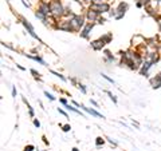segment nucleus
<instances>
[{
    "label": "nucleus",
    "mask_w": 161,
    "mask_h": 151,
    "mask_svg": "<svg viewBox=\"0 0 161 151\" xmlns=\"http://www.w3.org/2000/svg\"><path fill=\"white\" fill-rule=\"evenodd\" d=\"M61 103H63V104H67V100H66V99H63V98H62V99H61Z\"/></svg>",
    "instance_id": "obj_29"
},
{
    "label": "nucleus",
    "mask_w": 161,
    "mask_h": 151,
    "mask_svg": "<svg viewBox=\"0 0 161 151\" xmlns=\"http://www.w3.org/2000/svg\"><path fill=\"white\" fill-rule=\"evenodd\" d=\"M73 151H79L78 149H75V147H74V149H73Z\"/></svg>",
    "instance_id": "obj_31"
},
{
    "label": "nucleus",
    "mask_w": 161,
    "mask_h": 151,
    "mask_svg": "<svg viewBox=\"0 0 161 151\" xmlns=\"http://www.w3.org/2000/svg\"><path fill=\"white\" fill-rule=\"evenodd\" d=\"M12 96H14V98H15V96H16V88H15V87H14V88H12Z\"/></svg>",
    "instance_id": "obj_28"
},
{
    "label": "nucleus",
    "mask_w": 161,
    "mask_h": 151,
    "mask_svg": "<svg viewBox=\"0 0 161 151\" xmlns=\"http://www.w3.org/2000/svg\"><path fill=\"white\" fill-rule=\"evenodd\" d=\"M106 92H108V95H109V96H110V99H112L113 102H114V103H117V98H116L114 95H113V94L110 92V91H106Z\"/></svg>",
    "instance_id": "obj_19"
},
{
    "label": "nucleus",
    "mask_w": 161,
    "mask_h": 151,
    "mask_svg": "<svg viewBox=\"0 0 161 151\" xmlns=\"http://www.w3.org/2000/svg\"><path fill=\"white\" fill-rule=\"evenodd\" d=\"M58 111H59V112H61V114H62V115H65V116H66V118H67V114H66V112H65V111H63V110H61V108H58Z\"/></svg>",
    "instance_id": "obj_27"
},
{
    "label": "nucleus",
    "mask_w": 161,
    "mask_h": 151,
    "mask_svg": "<svg viewBox=\"0 0 161 151\" xmlns=\"http://www.w3.org/2000/svg\"><path fill=\"white\" fill-rule=\"evenodd\" d=\"M104 52H105V55H106V56H108V59H106V62H108V63H110V62H113V60H114V56H113V55H112V52H110V51L105 50Z\"/></svg>",
    "instance_id": "obj_14"
},
{
    "label": "nucleus",
    "mask_w": 161,
    "mask_h": 151,
    "mask_svg": "<svg viewBox=\"0 0 161 151\" xmlns=\"http://www.w3.org/2000/svg\"><path fill=\"white\" fill-rule=\"evenodd\" d=\"M58 28L62 29V31H67V32H71V31H74L73 29V25L70 23V20H66V21H62L61 24H58Z\"/></svg>",
    "instance_id": "obj_8"
},
{
    "label": "nucleus",
    "mask_w": 161,
    "mask_h": 151,
    "mask_svg": "<svg viewBox=\"0 0 161 151\" xmlns=\"http://www.w3.org/2000/svg\"><path fill=\"white\" fill-rule=\"evenodd\" d=\"M78 87H79V90H80V91H82V92H83V94H86V88H85V86H83V84H79V86H78Z\"/></svg>",
    "instance_id": "obj_22"
},
{
    "label": "nucleus",
    "mask_w": 161,
    "mask_h": 151,
    "mask_svg": "<svg viewBox=\"0 0 161 151\" xmlns=\"http://www.w3.org/2000/svg\"><path fill=\"white\" fill-rule=\"evenodd\" d=\"M91 8L102 13V12H108L110 9V7H109V4H106V3H96V4H91Z\"/></svg>",
    "instance_id": "obj_3"
},
{
    "label": "nucleus",
    "mask_w": 161,
    "mask_h": 151,
    "mask_svg": "<svg viewBox=\"0 0 161 151\" xmlns=\"http://www.w3.org/2000/svg\"><path fill=\"white\" fill-rule=\"evenodd\" d=\"M70 128H71V127H70V124H66V126H63V131H65V132H67V131H70Z\"/></svg>",
    "instance_id": "obj_23"
},
{
    "label": "nucleus",
    "mask_w": 161,
    "mask_h": 151,
    "mask_svg": "<svg viewBox=\"0 0 161 151\" xmlns=\"http://www.w3.org/2000/svg\"><path fill=\"white\" fill-rule=\"evenodd\" d=\"M151 84H152V87L155 88V90H156V88H160L161 87V72L157 74L155 78L151 79Z\"/></svg>",
    "instance_id": "obj_11"
},
{
    "label": "nucleus",
    "mask_w": 161,
    "mask_h": 151,
    "mask_svg": "<svg viewBox=\"0 0 161 151\" xmlns=\"http://www.w3.org/2000/svg\"><path fill=\"white\" fill-rule=\"evenodd\" d=\"M90 102H91V104H93V106H96V107L98 108V103H97L96 100H93V99H90Z\"/></svg>",
    "instance_id": "obj_26"
},
{
    "label": "nucleus",
    "mask_w": 161,
    "mask_h": 151,
    "mask_svg": "<svg viewBox=\"0 0 161 151\" xmlns=\"http://www.w3.org/2000/svg\"><path fill=\"white\" fill-rule=\"evenodd\" d=\"M98 15H100V12L98 11H96V9H93V8H90L89 11H87V19H89L90 21H96V20H98L100 17H98Z\"/></svg>",
    "instance_id": "obj_9"
},
{
    "label": "nucleus",
    "mask_w": 161,
    "mask_h": 151,
    "mask_svg": "<svg viewBox=\"0 0 161 151\" xmlns=\"http://www.w3.org/2000/svg\"><path fill=\"white\" fill-rule=\"evenodd\" d=\"M96 145H97V147H101V145H104V139H102L101 137H100V138H97Z\"/></svg>",
    "instance_id": "obj_18"
},
{
    "label": "nucleus",
    "mask_w": 161,
    "mask_h": 151,
    "mask_svg": "<svg viewBox=\"0 0 161 151\" xmlns=\"http://www.w3.org/2000/svg\"><path fill=\"white\" fill-rule=\"evenodd\" d=\"M22 23H23V25L26 27V29H27L28 34H30L34 39H36V40H39V42H40V39L38 38V35H36V34H35V31H34V27H32V25H31L30 23H28L27 20H22Z\"/></svg>",
    "instance_id": "obj_5"
},
{
    "label": "nucleus",
    "mask_w": 161,
    "mask_h": 151,
    "mask_svg": "<svg viewBox=\"0 0 161 151\" xmlns=\"http://www.w3.org/2000/svg\"><path fill=\"white\" fill-rule=\"evenodd\" d=\"M80 108H83V110H85L86 112H89L90 115H93V116H97V118H102V119H104V118H105L104 115H102V114H100L98 111H96V110H93V108H87V107H85V106H83V104H80Z\"/></svg>",
    "instance_id": "obj_12"
},
{
    "label": "nucleus",
    "mask_w": 161,
    "mask_h": 151,
    "mask_svg": "<svg viewBox=\"0 0 161 151\" xmlns=\"http://www.w3.org/2000/svg\"><path fill=\"white\" fill-rule=\"evenodd\" d=\"M152 63L149 60H145L144 63H142V66H141V70H140V74L142 76H148V71H149V68L152 67Z\"/></svg>",
    "instance_id": "obj_7"
},
{
    "label": "nucleus",
    "mask_w": 161,
    "mask_h": 151,
    "mask_svg": "<svg viewBox=\"0 0 161 151\" xmlns=\"http://www.w3.org/2000/svg\"><path fill=\"white\" fill-rule=\"evenodd\" d=\"M126 9H128V4H126V3H120V4H118V8L116 9V11H118V13L116 15V19H117V20L122 19L124 15H125V11H126Z\"/></svg>",
    "instance_id": "obj_4"
},
{
    "label": "nucleus",
    "mask_w": 161,
    "mask_h": 151,
    "mask_svg": "<svg viewBox=\"0 0 161 151\" xmlns=\"http://www.w3.org/2000/svg\"><path fill=\"white\" fill-rule=\"evenodd\" d=\"M105 44H106V43H105V40L102 39V38H100L98 40H94V42H91V47H93V50L100 51V50L104 48Z\"/></svg>",
    "instance_id": "obj_6"
},
{
    "label": "nucleus",
    "mask_w": 161,
    "mask_h": 151,
    "mask_svg": "<svg viewBox=\"0 0 161 151\" xmlns=\"http://www.w3.org/2000/svg\"><path fill=\"white\" fill-rule=\"evenodd\" d=\"M85 2H89V0H85Z\"/></svg>",
    "instance_id": "obj_32"
},
{
    "label": "nucleus",
    "mask_w": 161,
    "mask_h": 151,
    "mask_svg": "<svg viewBox=\"0 0 161 151\" xmlns=\"http://www.w3.org/2000/svg\"><path fill=\"white\" fill-rule=\"evenodd\" d=\"M32 150H34V146L32 145H28V146L24 147V151H32Z\"/></svg>",
    "instance_id": "obj_21"
},
{
    "label": "nucleus",
    "mask_w": 161,
    "mask_h": 151,
    "mask_svg": "<svg viewBox=\"0 0 161 151\" xmlns=\"http://www.w3.org/2000/svg\"><path fill=\"white\" fill-rule=\"evenodd\" d=\"M51 74H53V75H55V76H58V78H59V79H62V80H66V78H65V76H63V75H61L59 72H55V71H51Z\"/></svg>",
    "instance_id": "obj_17"
},
{
    "label": "nucleus",
    "mask_w": 161,
    "mask_h": 151,
    "mask_svg": "<svg viewBox=\"0 0 161 151\" xmlns=\"http://www.w3.org/2000/svg\"><path fill=\"white\" fill-rule=\"evenodd\" d=\"M93 27H94V23H87L85 25V28L82 29V32H80V36H82V38H85V39H87V38H89L90 31L93 29Z\"/></svg>",
    "instance_id": "obj_10"
},
{
    "label": "nucleus",
    "mask_w": 161,
    "mask_h": 151,
    "mask_svg": "<svg viewBox=\"0 0 161 151\" xmlns=\"http://www.w3.org/2000/svg\"><path fill=\"white\" fill-rule=\"evenodd\" d=\"M102 39L105 40L106 44L110 43V40H112V34H106V35H104V36H102Z\"/></svg>",
    "instance_id": "obj_15"
},
{
    "label": "nucleus",
    "mask_w": 161,
    "mask_h": 151,
    "mask_svg": "<svg viewBox=\"0 0 161 151\" xmlns=\"http://www.w3.org/2000/svg\"><path fill=\"white\" fill-rule=\"evenodd\" d=\"M34 124L36 127H40V123H39V120L38 119H34Z\"/></svg>",
    "instance_id": "obj_25"
},
{
    "label": "nucleus",
    "mask_w": 161,
    "mask_h": 151,
    "mask_svg": "<svg viewBox=\"0 0 161 151\" xmlns=\"http://www.w3.org/2000/svg\"><path fill=\"white\" fill-rule=\"evenodd\" d=\"M45 95H46V96L50 99V100H55V96H53V95H51V94H49V92H47V91H45Z\"/></svg>",
    "instance_id": "obj_20"
},
{
    "label": "nucleus",
    "mask_w": 161,
    "mask_h": 151,
    "mask_svg": "<svg viewBox=\"0 0 161 151\" xmlns=\"http://www.w3.org/2000/svg\"><path fill=\"white\" fill-rule=\"evenodd\" d=\"M159 27H160V29H161V19L159 20Z\"/></svg>",
    "instance_id": "obj_30"
},
{
    "label": "nucleus",
    "mask_w": 161,
    "mask_h": 151,
    "mask_svg": "<svg viewBox=\"0 0 161 151\" xmlns=\"http://www.w3.org/2000/svg\"><path fill=\"white\" fill-rule=\"evenodd\" d=\"M27 58H30V59H32V60H35V62H39L40 64H43V66H46V62L43 60L42 58H39V56H31V55H26Z\"/></svg>",
    "instance_id": "obj_13"
},
{
    "label": "nucleus",
    "mask_w": 161,
    "mask_h": 151,
    "mask_svg": "<svg viewBox=\"0 0 161 151\" xmlns=\"http://www.w3.org/2000/svg\"><path fill=\"white\" fill-rule=\"evenodd\" d=\"M83 20L85 19H83V16H80V15H71L70 23L73 25V29H74V31H79V29L83 27V24H85Z\"/></svg>",
    "instance_id": "obj_2"
},
{
    "label": "nucleus",
    "mask_w": 161,
    "mask_h": 151,
    "mask_svg": "<svg viewBox=\"0 0 161 151\" xmlns=\"http://www.w3.org/2000/svg\"><path fill=\"white\" fill-rule=\"evenodd\" d=\"M102 78H104V79H106V80H108V82H110V83H114V80H113V79H110V78H108V76H106V75H102Z\"/></svg>",
    "instance_id": "obj_24"
},
{
    "label": "nucleus",
    "mask_w": 161,
    "mask_h": 151,
    "mask_svg": "<svg viewBox=\"0 0 161 151\" xmlns=\"http://www.w3.org/2000/svg\"><path fill=\"white\" fill-rule=\"evenodd\" d=\"M66 108L69 110V111H73V112H77V114H80V111H78V110L77 108H74V107H71L70 104H66ZM80 115H82V114H80Z\"/></svg>",
    "instance_id": "obj_16"
},
{
    "label": "nucleus",
    "mask_w": 161,
    "mask_h": 151,
    "mask_svg": "<svg viewBox=\"0 0 161 151\" xmlns=\"http://www.w3.org/2000/svg\"><path fill=\"white\" fill-rule=\"evenodd\" d=\"M50 9H51V13L55 17H59V16H63L65 15V9H63V7H62L59 0H53V2L50 3Z\"/></svg>",
    "instance_id": "obj_1"
}]
</instances>
